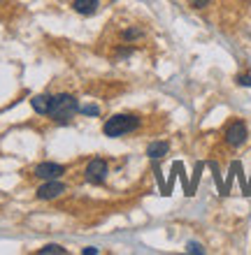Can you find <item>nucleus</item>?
<instances>
[{
    "mask_svg": "<svg viewBox=\"0 0 251 255\" xmlns=\"http://www.w3.org/2000/svg\"><path fill=\"white\" fill-rule=\"evenodd\" d=\"M79 112V102H77L75 95L70 93H56L51 95V105H49L47 116H51V121L58 123V126H68L75 114Z\"/></svg>",
    "mask_w": 251,
    "mask_h": 255,
    "instance_id": "obj_1",
    "label": "nucleus"
},
{
    "mask_svg": "<svg viewBox=\"0 0 251 255\" xmlns=\"http://www.w3.org/2000/svg\"><path fill=\"white\" fill-rule=\"evenodd\" d=\"M137 128H140V119L135 114H114L112 119H107V121L102 123V134L116 139V137L135 132Z\"/></svg>",
    "mask_w": 251,
    "mask_h": 255,
    "instance_id": "obj_2",
    "label": "nucleus"
},
{
    "mask_svg": "<svg viewBox=\"0 0 251 255\" xmlns=\"http://www.w3.org/2000/svg\"><path fill=\"white\" fill-rule=\"evenodd\" d=\"M107 174H109V165H107L105 158H93V160L86 165V169H84V179H86L91 186H100V183H105Z\"/></svg>",
    "mask_w": 251,
    "mask_h": 255,
    "instance_id": "obj_3",
    "label": "nucleus"
},
{
    "mask_svg": "<svg viewBox=\"0 0 251 255\" xmlns=\"http://www.w3.org/2000/svg\"><path fill=\"white\" fill-rule=\"evenodd\" d=\"M247 137H249V132H247V126L245 121H233L231 126L226 128V144L233 148L242 146L247 141Z\"/></svg>",
    "mask_w": 251,
    "mask_h": 255,
    "instance_id": "obj_4",
    "label": "nucleus"
},
{
    "mask_svg": "<svg viewBox=\"0 0 251 255\" xmlns=\"http://www.w3.org/2000/svg\"><path fill=\"white\" fill-rule=\"evenodd\" d=\"M65 174V167L63 165H58V162H40L37 167L33 169V176H37V179H42V181H51V179H61V176Z\"/></svg>",
    "mask_w": 251,
    "mask_h": 255,
    "instance_id": "obj_5",
    "label": "nucleus"
},
{
    "mask_svg": "<svg viewBox=\"0 0 251 255\" xmlns=\"http://www.w3.org/2000/svg\"><path fill=\"white\" fill-rule=\"evenodd\" d=\"M65 183H61L58 179H51V181H44L37 188V200H56V197H61L63 193H65Z\"/></svg>",
    "mask_w": 251,
    "mask_h": 255,
    "instance_id": "obj_6",
    "label": "nucleus"
},
{
    "mask_svg": "<svg viewBox=\"0 0 251 255\" xmlns=\"http://www.w3.org/2000/svg\"><path fill=\"white\" fill-rule=\"evenodd\" d=\"M72 9L82 16H93L100 9V0H72Z\"/></svg>",
    "mask_w": 251,
    "mask_h": 255,
    "instance_id": "obj_7",
    "label": "nucleus"
},
{
    "mask_svg": "<svg viewBox=\"0 0 251 255\" xmlns=\"http://www.w3.org/2000/svg\"><path fill=\"white\" fill-rule=\"evenodd\" d=\"M49 105H51V95H47V93L35 95L33 100H30V107H33V112H35V114H42V116L49 112Z\"/></svg>",
    "mask_w": 251,
    "mask_h": 255,
    "instance_id": "obj_8",
    "label": "nucleus"
},
{
    "mask_svg": "<svg viewBox=\"0 0 251 255\" xmlns=\"http://www.w3.org/2000/svg\"><path fill=\"white\" fill-rule=\"evenodd\" d=\"M168 151H170V144H168V141H151L149 146H147V155H149L151 160H158V158H163Z\"/></svg>",
    "mask_w": 251,
    "mask_h": 255,
    "instance_id": "obj_9",
    "label": "nucleus"
},
{
    "mask_svg": "<svg viewBox=\"0 0 251 255\" xmlns=\"http://www.w3.org/2000/svg\"><path fill=\"white\" fill-rule=\"evenodd\" d=\"M121 37L126 42H135V40H142L144 37V30L142 28H126V30H123L121 33Z\"/></svg>",
    "mask_w": 251,
    "mask_h": 255,
    "instance_id": "obj_10",
    "label": "nucleus"
},
{
    "mask_svg": "<svg viewBox=\"0 0 251 255\" xmlns=\"http://www.w3.org/2000/svg\"><path fill=\"white\" fill-rule=\"evenodd\" d=\"M40 255H49V253H58V255H65L68 251L63 249V246H58V244H49V246H44V249L37 251Z\"/></svg>",
    "mask_w": 251,
    "mask_h": 255,
    "instance_id": "obj_11",
    "label": "nucleus"
},
{
    "mask_svg": "<svg viewBox=\"0 0 251 255\" xmlns=\"http://www.w3.org/2000/svg\"><path fill=\"white\" fill-rule=\"evenodd\" d=\"M133 51H135L133 47H119V49H116V56H119V58H128Z\"/></svg>",
    "mask_w": 251,
    "mask_h": 255,
    "instance_id": "obj_12",
    "label": "nucleus"
},
{
    "mask_svg": "<svg viewBox=\"0 0 251 255\" xmlns=\"http://www.w3.org/2000/svg\"><path fill=\"white\" fill-rule=\"evenodd\" d=\"M79 109H82L86 116H98V114H100V109L95 107V105H91V107H79Z\"/></svg>",
    "mask_w": 251,
    "mask_h": 255,
    "instance_id": "obj_13",
    "label": "nucleus"
},
{
    "mask_svg": "<svg viewBox=\"0 0 251 255\" xmlns=\"http://www.w3.org/2000/svg\"><path fill=\"white\" fill-rule=\"evenodd\" d=\"M186 251H189V253H205V249L200 246V244H196V242H191L189 246H186Z\"/></svg>",
    "mask_w": 251,
    "mask_h": 255,
    "instance_id": "obj_14",
    "label": "nucleus"
},
{
    "mask_svg": "<svg viewBox=\"0 0 251 255\" xmlns=\"http://www.w3.org/2000/svg\"><path fill=\"white\" fill-rule=\"evenodd\" d=\"M191 7H196V9H203V7L210 5V0H189Z\"/></svg>",
    "mask_w": 251,
    "mask_h": 255,
    "instance_id": "obj_15",
    "label": "nucleus"
},
{
    "mask_svg": "<svg viewBox=\"0 0 251 255\" xmlns=\"http://www.w3.org/2000/svg\"><path fill=\"white\" fill-rule=\"evenodd\" d=\"M238 84H242V86H251V77H238Z\"/></svg>",
    "mask_w": 251,
    "mask_h": 255,
    "instance_id": "obj_16",
    "label": "nucleus"
},
{
    "mask_svg": "<svg viewBox=\"0 0 251 255\" xmlns=\"http://www.w3.org/2000/svg\"><path fill=\"white\" fill-rule=\"evenodd\" d=\"M82 253H84V255H88V253H91V255H95V253H98V249H93V246H88V249H84Z\"/></svg>",
    "mask_w": 251,
    "mask_h": 255,
    "instance_id": "obj_17",
    "label": "nucleus"
}]
</instances>
